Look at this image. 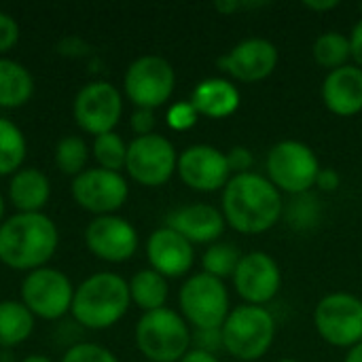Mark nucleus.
<instances>
[{"label": "nucleus", "instance_id": "f257e3e1", "mask_svg": "<svg viewBox=\"0 0 362 362\" xmlns=\"http://www.w3.org/2000/svg\"><path fill=\"white\" fill-rule=\"evenodd\" d=\"M282 210L280 191L261 174H235L223 189V216L240 233L255 235L272 229Z\"/></svg>", "mask_w": 362, "mask_h": 362}, {"label": "nucleus", "instance_id": "f03ea898", "mask_svg": "<svg viewBox=\"0 0 362 362\" xmlns=\"http://www.w3.org/2000/svg\"><path fill=\"white\" fill-rule=\"evenodd\" d=\"M57 246L59 231L42 212H17L0 225V263L15 272L47 267Z\"/></svg>", "mask_w": 362, "mask_h": 362}, {"label": "nucleus", "instance_id": "7ed1b4c3", "mask_svg": "<svg viewBox=\"0 0 362 362\" xmlns=\"http://www.w3.org/2000/svg\"><path fill=\"white\" fill-rule=\"evenodd\" d=\"M129 284L112 272H100L83 280L74 288L72 318L91 331L115 327L129 310Z\"/></svg>", "mask_w": 362, "mask_h": 362}, {"label": "nucleus", "instance_id": "20e7f679", "mask_svg": "<svg viewBox=\"0 0 362 362\" xmlns=\"http://www.w3.org/2000/svg\"><path fill=\"white\" fill-rule=\"evenodd\" d=\"M191 337L187 320L170 308L146 312L136 325V346L148 362H180Z\"/></svg>", "mask_w": 362, "mask_h": 362}, {"label": "nucleus", "instance_id": "39448f33", "mask_svg": "<svg viewBox=\"0 0 362 362\" xmlns=\"http://www.w3.org/2000/svg\"><path fill=\"white\" fill-rule=\"evenodd\" d=\"M223 346L240 361L261 358L274 344L276 320L261 305H240L229 312L223 325Z\"/></svg>", "mask_w": 362, "mask_h": 362}, {"label": "nucleus", "instance_id": "423d86ee", "mask_svg": "<svg viewBox=\"0 0 362 362\" xmlns=\"http://www.w3.org/2000/svg\"><path fill=\"white\" fill-rule=\"evenodd\" d=\"M178 303L185 320L193 329H223L229 316V293L223 280L202 272L191 276L180 293Z\"/></svg>", "mask_w": 362, "mask_h": 362}, {"label": "nucleus", "instance_id": "0eeeda50", "mask_svg": "<svg viewBox=\"0 0 362 362\" xmlns=\"http://www.w3.org/2000/svg\"><path fill=\"white\" fill-rule=\"evenodd\" d=\"M318 172V157L303 142L282 140L267 155L269 182L278 191H286L291 195L308 193L312 187H316Z\"/></svg>", "mask_w": 362, "mask_h": 362}, {"label": "nucleus", "instance_id": "6e6552de", "mask_svg": "<svg viewBox=\"0 0 362 362\" xmlns=\"http://www.w3.org/2000/svg\"><path fill=\"white\" fill-rule=\"evenodd\" d=\"M74 286L70 278L55 267L30 272L21 282V303L34 318L59 320L72 310Z\"/></svg>", "mask_w": 362, "mask_h": 362}, {"label": "nucleus", "instance_id": "1a4fd4ad", "mask_svg": "<svg viewBox=\"0 0 362 362\" xmlns=\"http://www.w3.org/2000/svg\"><path fill=\"white\" fill-rule=\"evenodd\" d=\"M314 325L327 344L354 348L362 344V301L350 293H331L318 301Z\"/></svg>", "mask_w": 362, "mask_h": 362}, {"label": "nucleus", "instance_id": "9d476101", "mask_svg": "<svg viewBox=\"0 0 362 362\" xmlns=\"http://www.w3.org/2000/svg\"><path fill=\"white\" fill-rule=\"evenodd\" d=\"M123 87L125 95L138 108L155 110L172 98L176 87V72L165 57L142 55L129 64Z\"/></svg>", "mask_w": 362, "mask_h": 362}, {"label": "nucleus", "instance_id": "9b49d317", "mask_svg": "<svg viewBox=\"0 0 362 362\" xmlns=\"http://www.w3.org/2000/svg\"><path fill=\"white\" fill-rule=\"evenodd\" d=\"M178 165V155L174 144L159 134L136 136L127 144L125 170L134 182L142 187H161L165 185Z\"/></svg>", "mask_w": 362, "mask_h": 362}, {"label": "nucleus", "instance_id": "f8f14e48", "mask_svg": "<svg viewBox=\"0 0 362 362\" xmlns=\"http://www.w3.org/2000/svg\"><path fill=\"white\" fill-rule=\"evenodd\" d=\"M72 115L76 125L93 138L115 132L123 115L121 91L108 81H91L78 89Z\"/></svg>", "mask_w": 362, "mask_h": 362}, {"label": "nucleus", "instance_id": "ddd939ff", "mask_svg": "<svg viewBox=\"0 0 362 362\" xmlns=\"http://www.w3.org/2000/svg\"><path fill=\"white\" fill-rule=\"evenodd\" d=\"M72 199L95 216L115 214L129 197V185L121 172L102 168H87L70 185Z\"/></svg>", "mask_w": 362, "mask_h": 362}, {"label": "nucleus", "instance_id": "4468645a", "mask_svg": "<svg viewBox=\"0 0 362 362\" xmlns=\"http://www.w3.org/2000/svg\"><path fill=\"white\" fill-rule=\"evenodd\" d=\"M85 246L100 261L125 263L138 250V231L123 216H95L85 229Z\"/></svg>", "mask_w": 362, "mask_h": 362}, {"label": "nucleus", "instance_id": "2eb2a0df", "mask_svg": "<svg viewBox=\"0 0 362 362\" xmlns=\"http://www.w3.org/2000/svg\"><path fill=\"white\" fill-rule=\"evenodd\" d=\"M176 172L193 191L212 193L225 189L231 180L227 155L210 144H193L178 155Z\"/></svg>", "mask_w": 362, "mask_h": 362}, {"label": "nucleus", "instance_id": "dca6fc26", "mask_svg": "<svg viewBox=\"0 0 362 362\" xmlns=\"http://www.w3.org/2000/svg\"><path fill=\"white\" fill-rule=\"evenodd\" d=\"M233 286L248 305L263 308L282 286V274L276 259L261 250L244 255L233 274Z\"/></svg>", "mask_w": 362, "mask_h": 362}, {"label": "nucleus", "instance_id": "f3484780", "mask_svg": "<svg viewBox=\"0 0 362 362\" xmlns=\"http://www.w3.org/2000/svg\"><path fill=\"white\" fill-rule=\"evenodd\" d=\"M278 49L267 38H246L218 59V68L242 83H259L278 66Z\"/></svg>", "mask_w": 362, "mask_h": 362}, {"label": "nucleus", "instance_id": "a211bd4d", "mask_svg": "<svg viewBox=\"0 0 362 362\" xmlns=\"http://www.w3.org/2000/svg\"><path fill=\"white\" fill-rule=\"evenodd\" d=\"M146 257L151 269H155L163 278L187 276L195 261L193 244L170 227H161L151 233L146 242Z\"/></svg>", "mask_w": 362, "mask_h": 362}, {"label": "nucleus", "instance_id": "6ab92c4d", "mask_svg": "<svg viewBox=\"0 0 362 362\" xmlns=\"http://www.w3.org/2000/svg\"><path fill=\"white\" fill-rule=\"evenodd\" d=\"M165 227L174 229L191 244H214L223 235L227 221L223 212L210 204H191L174 210Z\"/></svg>", "mask_w": 362, "mask_h": 362}, {"label": "nucleus", "instance_id": "aec40b11", "mask_svg": "<svg viewBox=\"0 0 362 362\" xmlns=\"http://www.w3.org/2000/svg\"><path fill=\"white\" fill-rule=\"evenodd\" d=\"M322 102L333 115H358L362 110V68L348 64L331 70L322 83Z\"/></svg>", "mask_w": 362, "mask_h": 362}, {"label": "nucleus", "instance_id": "412c9836", "mask_svg": "<svg viewBox=\"0 0 362 362\" xmlns=\"http://www.w3.org/2000/svg\"><path fill=\"white\" fill-rule=\"evenodd\" d=\"M197 115L210 119H225L240 108L242 95L240 89L227 78H206L202 81L189 100Z\"/></svg>", "mask_w": 362, "mask_h": 362}, {"label": "nucleus", "instance_id": "4be33fe9", "mask_svg": "<svg viewBox=\"0 0 362 362\" xmlns=\"http://www.w3.org/2000/svg\"><path fill=\"white\" fill-rule=\"evenodd\" d=\"M51 197V180L38 168H21L11 176L8 199L17 212H42Z\"/></svg>", "mask_w": 362, "mask_h": 362}, {"label": "nucleus", "instance_id": "5701e85b", "mask_svg": "<svg viewBox=\"0 0 362 362\" xmlns=\"http://www.w3.org/2000/svg\"><path fill=\"white\" fill-rule=\"evenodd\" d=\"M32 95L34 76L30 70L11 57H0V108H21Z\"/></svg>", "mask_w": 362, "mask_h": 362}, {"label": "nucleus", "instance_id": "b1692460", "mask_svg": "<svg viewBox=\"0 0 362 362\" xmlns=\"http://www.w3.org/2000/svg\"><path fill=\"white\" fill-rule=\"evenodd\" d=\"M32 312L15 299L0 301V350L21 346L34 331Z\"/></svg>", "mask_w": 362, "mask_h": 362}, {"label": "nucleus", "instance_id": "393cba45", "mask_svg": "<svg viewBox=\"0 0 362 362\" xmlns=\"http://www.w3.org/2000/svg\"><path fill=\"white\" fill-rule=\"evenodd\" d=\"M129 284V297L132 303L138 305L144 314L165 308L168 301V280L157 274L155 269H140L134 274Z\"/></svg>", "mask_w": 362, "mask_h": 362}, {"label": "nucleus", "instance_id": "a878e982", "mask_svg": "<svg viewBox=\"0 0 362 362\" xmlns=\"http://www.w3.org/2000/svg\"><path fill=\"white\" fill-rule=\"evenodd\" d=\"M28 153L23 132L6 117H0V176H13L21 170Z\"/></svg>", "mask_w": 362, "mask_h": 362}, {"label": "nucleus", "instance_id": "bb28decb", "mask_svg": "<svg viewBox=\"0 0 362 362\" xmlns=\"http://www.w3.org/2000/svg\"><path fill=\"white\" fill-rule=\"evenodd\" d=\"M312 53H314V59L322 68H329V72L337 70L341 66H348V59L352 57L350 36H346L337 30L325 32L316 38Z\"/></svg>", "mask_w": 362, "mask_h": 362}, {"label": "nucleus", "instance_id": "cd10ccee", "mask_svg": "<svg viewBox=\"0 0 362 362\" xmlns=\"http://www.w3.org/2000/svg\"><path fill=\"white\" fill-rule=\"evenodd\" d=\"M89 161V146L78 136H66L55 146V165L62 174L76 178L81 172H85Z\"/></svg>", "mask_w": 362, "mask_h": 362}, {"label": "nucleus", "instance_id": "c85d7f7f", "mask_svg": "<svg viewBox=\"0 0 362 362\" xmlns=\"http://www.w3.org/2000/svg\"><path fill=\"white\" fill-rule=\"evenodd\" d=\"M91 153H93V159L98 161V165L102 170H110V172L125 170L127 144H125V140L117 132H108V134L95 136L93 144H91Z\"/></svg>", "mask_w": 362, "mask_h": 362}, {"label": "nucleus", "instance_id": "c756f323", "mask_svg": "<svg viewBox=\"0 0 362 362\" xmlns=\"http://www.w3.org/2000/svg\"><path fill=\"white\" fill-rule=\"evenodd\" d=\"M286 216V223L295 231H310L320 223V199L314 193H301L293 195L288 206L282 210Z\"/></svg>", "mask_w": 362, "mask_h": 362}, {"label": "nucleus", "instance_id": "7c9ffc66", "mask_svg": "<svg viewBox=\"0 0 362 362\" xmlns=\"http://www.w3.org/2000/svg\"><path fill=\"white\" fill-rule=\"evenodd\" d=\"M242 257L244 255L233 244H212L206 250L202 265H204L206 274H210L218 280H225V278H233Z\"/></svg>", "mask_w": 362, "mask_h": 362}, {"label": "nucleus", "instance_id": "2f4dec72", "mask_svg": "<svg viewBox=\"0 0 362 362\" xmlns=\"http://www.w3.org/2000/svg\"><path fill=\"white\" fill-rule=\"evenodd\" d=\"M59 362H119V358L100 344L78 341L64 352Z\"/></svg>", "mask_w": 362, "mask_h": 362}, {"label": "nucleus", "instance_id": "473e14b6", "mask_svg": "<svg viewBox=\"0 0 362 362\" xmlns=\"http://www.w3.org/2000/svg\"><path fill=\"white\" fill-rule=\"evenodd\" d=\"M197 110L193 108L191 102H176L174 106H170L168 110V125L176 132H185L191 129L197 123Z\"/></svg>", "mask_w": 362, "mask_h": 362}, {"label": "nucleus", "instance_id": "72a5a7b5", "mask_svg": "<svg viewBox=\"0 0 362 362\" xmlns=\"http://www.w3.org/2000/svg\"><path fill=\"white\" fill-rule=\"evenodd\" d=\"M193 350H202L208 354H214L225 348L223 346V331L221 329H195L193 337H191Z\"/></svg>", "mask_w": 362, "mask_h": 362}, {"label": "nucleus", "instance_id": "f704fd0d", "mask_svg": "<svg viewBox=\"0 0 362 362\" xmlns=\"http://www.w3.org/2000/svg\"><path fill=\"white\" fill-rule=\"evenodd\" d=\"M19 42V23L8 13L0 11V55L8 53Z\"/></svg>", "mask_w": 362, "mask_h": 362}, {"label": "nucleus", "instance_id": "c9c22d12", "mask_svg": "<svg viewBox=\"0 0 362 362\" xmlns=\"http://www.w3.org/2000/svg\"><path fill=\"white\" fill-rule=\"evenodd\" d=\"M227 163H229V170L231 172L246 174V172H250V168L255 163V157H252V153L246 146H233L227 153Z\"/></svg>", "mask_w": 362, "mask_h": 362}, {"label": "nucleus", "instance_id": "e433bc0d", "mask_svg": "<svg viewBox=\"0 0 362 362\" xmlns=\"http://www.w3.org/2000/svg\"><path fill=\"white\" fill-rule=\"evenodd\" d=\"M132 129L138 134V136H148V134H155V112L148 110V108H136V112L132 115V121H129Z\"/></svg>", "mask_w": 362, "mask_h": 362}, {"label": "nucleus", "instance_id": "4c0bfd02", "mask_svg": "<svg viewBox=\"0 0 362 362\" xmlns=\"http://www.w3.org/2000/svg\"><path fill=\"white\" fill-rule=\"evenodd\" d=\"M339 185H341V176L337 174V170H333V168H320V172H318V178H316V187L320 189V191H329V193H333V191H337L339 189Z\"/></svg>", "mask_w": 362, "mask_h": 362}, {"label": "nucleus", "instance_id": "58836bf2", "mask_svg": "<svg viewBox=\"0 0 362 362\" xmlns=\"http://www.w3.org/2000/svg\"><path fill=\"white\" fill-rule=\"evenodd\" d=\"M57 49H59L62 55H70V57H81V55L87 53V45L76 36H70V38L62 40Z\"/></svg>", "mask_w": 362, "mask_h": 362}, {"label": "nucleus", "instance_id": "ea45409f", "mask_svg": "<svg viewBox=\"0 0 362 362\" xmlns=\"http://www.w3.org/2000/svg\"><path fill=\"white\" fill-rule=\"evenodd\" d=\"M350 49H352V57H354L356 66L362 68V19L354 25V30L350 34Z\"/></svg>", "mask_w": 362, "mask_h": 362}, {"label": "nucleus", "instance_id": "a19ab883", "mask_svg": "<svg viewBox=\"0 0 362 362\" xmlns=\"http://www.w3.org/2000/svg\"><path fill=\"white\" fill-rule=\"evenodd\" d=\"M180 362H221L214 354H208V352H202V350H189Z\"/></svg>", "mask_w": 362, "mask_h": 362}, {"label": "nucleus", "instance_id": "79ce46f5", "mask_svg": "<svg viewBox=\"0 0 362 362\" xmlns=\"http://www.w3.org/2000/svg\"><path fill=\"white\" fill-rule=\"evenodd\" d=\"M305 6L310 8V11H331V8H335V6H339V2L337 0H325V2H305Z\"/></svg>", "mask_w": 362, "mask_h": 362}, {"label": "nucleus", "instance_id": "37998d69", "mask_svg": "<svg viewBox=\"0 0 362 362\" xmlns=\"http://www.w3.org/2000/svg\"><path fill=\"white\" fill-rule=\"evenodd\" d=\"M344 362H362V344L350 348V352H348V356H346Z\"/></svg>", "mask_w": 362, "mask_h": 362}, {"label": "nucleus", "instance_id": "c03bdc74", "mask_svg": "<svg viewBox=\"0 0 362 362\" xmlns=\"http://www.w3.org/2000/svg\"><path fill=\"white\" fill-rule=\"evenodd\" d=\"M21 362H53L49 356H45V354H30V356H25Z\"/></svg>", "mask_w": 362, "mask_h": 362}, {"label": "nucleus", "instance_id": "a18cd8bd", "mask_svg": "<svg viewBox=\"0 0 362 362\" xmlns=\"http://www.w3.org/2000/svg\"><path fill=\"white\" fill-rule=\"evenodd\" d=\"M4 210H6V204H4V197L0 193V225L4 223Z\"/></svg>", "mask_w": 362, "mask_h": 362}, {"label": "nucleus", "instance_id": "49530a36", "mask_svg": "<svg viewBox=\"0 0 362 362\" xmlns=\"http://www.w3.org/2000/svg\"><path fill=\"white\" fill-rule=\"evenodd\" d=\"M278 362H299V361H295V358H282V361H278Z\"/></svg>", "mask_w": 362, "mask_h": 362}, {"label": "nucleus", "instance_id": "de8ad7c7", "mask_svg": "<svg viewBox=\"0 0 362 362\" xmlns=\"http://www.w3.org/2000/svg\"><path fill=\"white\" fill-rule=\"evenodd\" d=\"M146 362H148V361H146Z\"/></svg>", "mask_w": 362, "mask_h": 362}]
</instances>
